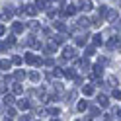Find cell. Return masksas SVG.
I'll list each match as a JSON object with an SVG mask.
<instances>
[{
  "label": "cell",
  "instance_id": "obj_2",
  "mask_svg": "<svg viewBox=\"0 0 121 121\" xmlns=\"http://www.w3.org/2000/svg\"><path fill=\"white\" fill-rule=\"evenodd\" d=\"M22 10H24V12L27 14V16H35V14H37V8H35L33 4H27V6H24Z\"/></svg>",
  "mask_w": 121,
  "mask_h": 121
},
{
  "label": "cell",
  "instance_id": "obj_28",
  "mask_svg": "<svg viewBox=\"0 0 121 121\" xmlns=\"http://www.w3.org/2000/svg\"><path fill=\"white\" fill-rule=\"evenodd\" d=\"M12 63H14V65H20V63H22V57H18V55H16V57L12 59Z\"/></svg>",
  "mask_w": 121,
  "mask_h": 121
},
{
  "label": "cell",
  "instance_id": "obj_17",
  "mask_svg": "<svg viewBox=\"0 0 121 121\" xmlns=\"http://www.w3.org/2000/svg\"><path fill=\"white\" fill-rule=\"evenodd\" d=\"M18 105H20L22 109H27V108H29V102H27V100H20V102H18Z\"/></svg>",
  "mask_w": 121,
  "mask_h": 121
},
{
  "label": "cell",
  "instance_id": "obj_5",
  "mask_svg": "<svg viewBox=\"0 0 121 121\" xmlns=\"http://www.w3.org/2000/svg\"><path fill=\"white\" fill-rule=\"evenodd\" d=\"M10 69H12V63H10V60H6V59L0 60V70H10Z\"/></svg>",
  "mask_w": 121,
  "mask_h": 121
},
{
  "label": "cell",
  "instance_id": "obj_29",
  "mask_svg": "<svg viewBox=\"0 0 121 121\" xmlns=\"http://www.w3.org/2000/svg\"><path fill=\"white\" fill-rule=\"evenodd\" d=\"M14 43H16V37H14V35H8V45H14Z\"/></svg>",
  "mask_w": 121,
  "mask_h": 121
},
{
  "label": "cell",
  "instance_id": "obj_6",
  "mask_svg": "<svg viewBox=\"0 0 121 121\" xmlns=\"http://www.w3.org/2000/svg\"><path fill=\"white\" fill-rule=\"evenodd\" d=\"M24 24H22V22H16V24H14L12 26V29H14V33H22V31H24Z\"/></svg>",
  "mask_w": 121,
  "mask_h": 121
},
{
  "label": "cell",
  "instance_id": "obj_24",
  "mask_svg": "<svg viewBox=\"0 0 121 121\" xmlns=\"http://www.w3.org/2000/svg\"><path fill=\"white\" fill-rule=\"evenodd\" d=\"M53 26H55L57 29H60V31H65V26H63V22H55Z\"/></svg>",
  "mask_w": 121,
  "mask_h": 121
},
{
  "label": "cell",
  "instance_id": "obj_9",
  "mask_svg": "<svg viewBox=\"0 0 121 121\" xmlns=\"http://www.w3.org/2000/svg\"><path fill=\"white\" fill-rule=\"evenodd\" d=\"M2 102H4V105H6V108H8V105H12V104H14V96H12V94H6Z\"/></svg>",
  "mask_w": 121,
  "mask_h": 121
},
{
  "label": "cell",
  "instance_id": "obj_37",
  "mask_svg": "<svg viewBox=\"0 0 121 121\" xmlns=\"http://www.w3.org/2000/svg\"><path fill=\"white\" fill-rule=\"evenodd\" d=\"M4 90H6V84H4V82H0V92H4Z\"/></svg>",
  "mask_w": 121,
  "mask_h": 121
},
{
  "label": "cell",
  "instance_id": "obj_27",
  "mask_svg": "<svg viewBox=\"0 0 121 121\" xmlns=\"http://www.w3.org/2000/svg\"><path fill=\"white\" fill-rule=\"evenodd\" d=\"M29 27H31V29H37V27H39V24H37V22H29V24H27Z\"/></svg>",
  "mask_w": 121,
  "mask_h": 121
},
{
  "label": "cell",
  "instance_id": "obj_13",
  "mask_svg": "<svg viewBox=\"0 0 121 121\" xmlns=\"http://www.w3.org/2000/svg\"><path fill=\"white\" fill-rule=\"evenodd\" d=\"M108 12H109L108 6H100V18H108Z\"/></svg>",
  "mask_w": 121,
  "mask_h": 121
},
{
  "label": "cell",
  "instance_id": "obj_34",
  "mask_svg": "<svg viewBox=\"0 0 121 121\" xmlns=\"http://www.w3.org/2000/svg\"><path fill=\"white\" fill-rule=\"evenodd\" d=\"M94 51H96L94 47H88V49H86V55H94Z\"/></svg>",
  "mask_w": 121,
  "mask_h": 121
},
{
  "label": "cell",
  "instance_id": "obj_15",
  "mask_svg": "<svg viewBox=\"0 0 121 121\" xmlns=\"http://www.w3.org/2000/svg\"><path fill=\"white\" fill-rule=\"evenodd\" d=\"M14 76H16V80L20 82V80L26 78V72H24V70H16V74H14Z\"/></svg>",
  "mask_w": 121,
  "mask_h": 121
},
{
  "label": "cell",
  "instance_id": "obj_33",
  "mask_svg": "<svg viewBox=\"0 0 121 121\" xmlns=\"http://www.w3.org/2000/svg\"><path fill=\"white\" fill-rule=\"evenodd\" d=\"M0 51H8V43H0Z\"/></svg>",
  "mask_w": 121,
  "mask_h": 121
},
{
  "label": "cell",
  "instance_id": "obj_7",
  "mask_svg": "<svg viewBox=\"0 0 121 121\" xmlns=\"http://www.w3.org/2000/svg\"><path fill=\"white\" fill-rule=\"evenodd\" d=\"M90 24H92V22H90L88 18H80V20H78V27H82V29H86Z\"/></svg>",
  "mask_w": 121,
  "mask_h": 121
},
{
  "label": "cell",
  "instance_id": "obj_4",
  "mask_svg": "<svg viewBox=\"0 0 121 121\" xmlns=\"http://www.w3.org/2000/svg\"><path fill=\"white\" fill-rule=\"evenodd\" d=\"M98 104H100L102 108H108V105H109V102H108V96L100 94V96H98Z\"/></svg>",
  "mask_w": 121,
  "mask_h": 121
},
{
  "label": "cell",
  "instance_id": "obj_20",
  "mask_svg": "<svg viewBox=\"0 0 121 121\" xmlns=\"http://www.w3.org/2000/svg\"><path fill=\"white\" fill-rule=\"evenodd\" d=\"M12 14H14V10H12V6H6V10H4V16H6V18H10Z\"/></svg>",
  "mask_w": 121,
  "mask_h": 121
},
{
  "label": "cell",
  "instance_id": "obj_10",
  "mask_svg": "<svg viewBox=\"0 0 121 121\" xmlns=\"http://www.w3.org/2000/svg\"><path fill=\"white\" fill-rule=\"evenodd\" d=\"M12 92H14V94H22V92H24V86H22L20 82H16V84L12 86Z\"/></svg>",
  "mask_w": 121,
  "mask_h": 121
},
{
  "label": "cell",
  "instance_id": "obj_25",
  "mask_svg": "<svg viewBox=\"0 0 121 121\" xmlns=\"http://www.w3.org/2000/svg\"><path fill=\"white\" fill-rule=\"evenodd\" d=\"M108 84H109V86H115V84H117L115 76H109V78H108Z\"/></svg>",
  "mask_w": 121,
  "mask_h": 121
},
{
  "label": "cell",
  "instance_id": "obj_18",
  "mask_svg": "<svg viewBox=\"0 0 121 121\" xmlns=\"http://www.w3.org/2000/svg\"><path fill=\"white\" fill-rule=\"evenodd\" d=\"M47 4H49V0H37V6H39V10H43ZM37 6H35V8H37Z\"/></svg>",
  "mask_w": 121,
  "mask_h": 121
},
{
  "label": "cell",
  "instance_id": "obj_12",
  "mask_svg": "<svg viewBox=\"0 0 121 121\" xmlns=\"http://www.w3.org/2000/svg\"><path fill=\"white\" fill-rule=\"evenodd\" d=\"M74 12H76V8H72V6H66V10H63V16H74Z\"/></svg>",
  "mask_w": 121,
  "mask_h": 121
},
{
  "label": "cell",
  "instance_id": "obj_30",
  "mask_svg": "<svg viewBox=\"0 0 121 121\" xmlns=\"http://www.w3.org/2000/svg\"><path fill=\"white\" fill-rule=\"evenodd\" d=\"M111 94H113V98H115V100H119V88H115Z\"/></svg>",
  "mask_w": 121,
  "mask_h": 121
},
{
  "label": "cell",
  "instance_id": "obj_36",
  "mask_svg": "<svg viewBox=\"0 0 121 121\" xmlns=\"http://www.w3.org/2000/svg\"><path fill=\"white\" fill-rule=\"evenodd\" d=\"M90 113H92V115H94V117H96V115H98V113H100V111H98V109H96V108H92V109H90Z\"/></svg>",
  "mask_w": 121,
  "mask_h": 121
},
{
  "label": "cell",
  "instance_id": "obj_40",
  "mask_svg": "<svg viewBox=\"0 0 121 121\" xmlns=\"http://www.w3.org/2000/svg\"><path fill=\"white\" fill-rule=\"evenodd\" d=\"M53 121H60V119H53Z\"/></svg>",
  "mask_w": 121,
  "mask_h": 121
},
{
  "label": "cell",
  "instance_id": "obj_11",
  "mask_svg": "<svg viewBox=\"0 0 121 121\" xmlns=\"http://www.w3.org/2000/svg\"><path fill=\"white\" fill-rule=\"evenodd\" d=\"M82 10L90 12V10H92V2H90V0H82Z\"/></svg>",
  "mask_w": 121,
  "mask_h": 121
},
{
  "label": "cell",
  "instance_id": "obj_35",
  "mask_svg": "<svg viewBox=\"0 0 121 121\" xmlns=\"http://www.w3.org/2000/svg\"><path fill=\"white\" fill-rule=\"evenodd\" d=\"M72 6H82V0H72Z\"/></svg>",
  "mask_w": 121,
  "mask_h": 121
},
{
  "label": "cell",
  "instance_id": "obj_26",
  "mask_svg": "<svg viewBox=\"0 0 121 121\" xmlns=\"http://www.w3.org/2000/svg\"><path fill=\"white\" fill-rule=\"evenodd\" d=\"M49 76H51V78H53V76H60V70H59V69H53V72L49 74Z\"/></svg>",
  "mask_w": 121,
  "mask_h": 121
},
{
  "label": "cell",
  "instance_id": "obj_16",
  "mask_svg": "<svg viewBox=\"0 0 121 121\" xmlns=\"http://www.w3.org/2000/svg\"><path fill=\"white\" fill-rule=\"evenodd\" d=\"M76 45H80V47H82V45H86V37L84 35H78L76 37Z\"/></svg>",
  "mask_w": 121,
  "mask_h": 121
},
{
  "label": "cell",
  "instance_id": "obj_3",
  "mask_svg": "<svg viewBox=\"0 0 121 121\" xmlns=\"http://www.w3.org/2000/svg\"><path fill=\"white\" fill-rule=\"evenodd\" d=\"M65 57L66 59H74V57H76V49H74V47H65Z\"/></svg>",
  "mask_w": 121,
  "mask_h": 121
},
{
  "label": "cell",
  "instance_id": "obj_22",
  "mask_svg": "<svg viewBox=\"0 0 121 121\" xmlns=\"http://www.w3.org/2000/svg\"><path fill=\"white\" fill-rule=\"evenodd\" d=\"M94 43H96V45H102V43H104V39H102V35H100V33L94 35Z\"/></svg>",
  "mask_w": 121,
  "mask_h": 121
},
{
  "label": "cell",
  "instance_id": "obj_1",
  "mask_svg": "<svg viewBox=\"0 0 121 121\" xmlns=\"http://www.w3.org/2000/svg\"><path fill=\"white\" fill-rule=\"evenodd\" d=\"M26 63H29V65H43V60L37 59L33 53H27V55H26Z\"/></svg>",
  "mask_w": 121,
  "mask_h": 121
},
{
  "label": "cell",
  "instance_id": "obj_8",
  "mask_svg": "<svg viewBox=\"0 0 121 121\" xmlns=\"http://www.w3.org/2000/svg\"><path fill=\"white\" fill-rule=\"evenodd\" d=\"M65 43V35H55V37H53V45H55V47H57V45H63Z\"/></svg>",
  "mask_w": 121,
  "mask_h": 121
},
{
  "label": "cell",
  "instance_id": "obj_23",
  "mask_svg": "<svg viewBox=\"0 0 121 121\" xmlns=\"http://www.w3.org/2000/svg\"><path fill=\"white\" fill-rule=\"evenodd\" d=\"M65 76H69V78H74V70H72V69H66V70H65Z\"/></svg>",
  "mask_w": 121,
  "mask_h": 121
},
{
  "label": "cell",
  "instance_id": "obj_38",
  "mask_svg": "<svg viewBox=\"0 0 121 121\" xmlns=\"http://www.w3.org/2000/svg\"><path fill=\"white\" fill-rule=\"evenodd\" d=\"M4 31H6V27H4V26H0V35H4Z\"/></svg>",
  "mask_w": 121,
  "mask_h": 121
},
{
  "label": "cell",
  "instance_id": "obj_39",
  "mask_svg": "<svg viewBox=\"0 0 121 121\" xmlns=\"http://www.w3.org/2000/svg\"><path fill=\"white\" fill-rule=\"evenodd\" d=\"M4 121H14V119H12V117H6V119H4Z\"/></svg>",
  "mask_w": 121,
  "mask_h": 121
},
{
  "label": "cell",
  "instance_id": "obj_14",
  "mask_svg": "<svg viewBox=\"0 0 121 121\" xmlns=\"http://www.w3.org/2000/svg\"><path fill=\"white\" fill-rule=\"evenodd\" d=\"M82 92H84V96H92L94 94V88L92 86H84V88H82Z\"/></svg>",
  "mask_w": 121,
  "mask_h": 121
},
{
  "label": "cell",
  "instance_id": "obj_32",
  "mask_svg": "<svg viewBox=\"0 0 121 121\" xmlns=\"http://www.w3.org/2000/svg\"><path fill=\"white\" fill-rule=\"evenodd\" d=\"M18 121H31V117H29V115H22Z\"/></svg>",
  "mask_w": 121,
  "mask_h": 121
},
{
  "label": "cell",
  "instance_id": "obj_19",
  "mask_svg": "<svg viewBox=\"0 0 121 121\" xmlns=\"http://www.w3.org/2000/svg\"><path fill=\"white\" fill-rule=\"evenodd\" d=\"M88 109V102H80L78 104V111H86Z\"/></svg>",
  "mask_w": 121,
  "mask_h": 121
},
{
  "label": "cell",
  "instance_id": "obj_31",
  "mask_svg": "<svg viewBox=\"0 0 121 121\" xmlns=\"http://www.w3.org/2000/svg\"><path fill=\"white\" fill-rule=\"evenodd\" d=\"M49 113H51V115H59V109H57V108H51Z\"/></svg>",
  "mask_w": 121,
  "mask_h": 121
},
{
  "label": "cell",
  "instance_id": "obj_21",
  "mask_svg": "<svg viewBox=\"0 0 121 121\" xmlns=\"http://www.w3.org/2000/svg\"><path fill=\"white\" fill-rule=\"evenodd\" d=\"M29 78H31L33 82H37V80L41 78V74H39V72H31V74H29Z\"/></svg>",
  "mask_w": 121,
  "mask_h": 121
}]
</instances>
